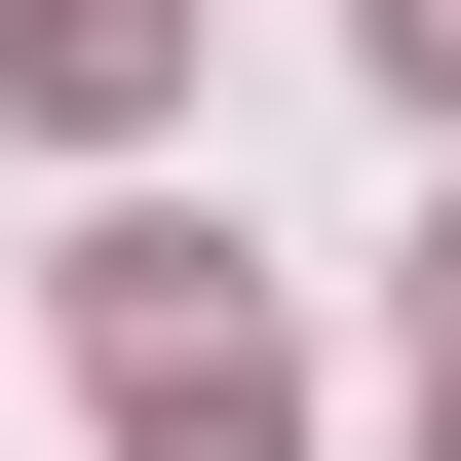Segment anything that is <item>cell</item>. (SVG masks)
<instances>
[{"label":"cell","mask_w":461,"mask_h":461,"mask_svg":"<svg viewBox=\"0 0 461 461\" xmlns=\"http://www.w3.org/2000/svg\"><path fill=\"white\" fill-rule=\"evenodd\" d=\"M0 115H77V154H115V115H193V0H0Z\"/></svg>","instance_id":"obj_1"},{"label":"cell","mask_w":461,"mask_h":461,"mask_svg":"<svg viewBox=\"0 0 461 461\" xmlns=\"http://www.w3.org/2000/svg\"><path fill=\"white\" fill-rule=\"evenodd\" d=\"M423 461H461V230H423Z\"/></svg>","instance_id":"obj_2"},{"label":"cell","mask_w":461,"mask_h":461,"mask_svg":"<svg viewBox=\"0 0 461 461\" xmlns=\"http://www.w3.org/2000/svg\"><path fill=\"white\" fill-rule=\"evenodd\" d=\"M384 77H423V115H461V0H384Z\"/></svg>","instance_id":"obj_3"}]
</instances>
